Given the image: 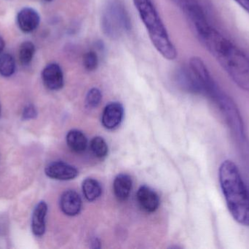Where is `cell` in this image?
Here are the masks:
<instances>
[{
  "mask_svg": "<svg viewBox=\"0 0 249 249\" xmlns=\"http://www.w3.org/2000/svg\"><path fill=\"white\" fill-rule=\"evenodd\" d=\"M136 197L140 207L148 213H153L159 208V196L153 190L146 186L139 188Z\"/></svg>",
  "mask_w": 249,
  "mask_h": 249,
  "instance_id": "obj_8",
  "label": "cell"
},
{
  "mask_svg": "<svg viewBox=\"0 0 249 249\" xmlns=\"http://www.w3.org/2000/svg\"><path fill=\"white\" fill-rule=\"evenodd\" d=\"M36 109L33 105H28L23 110V118L24 119H32V118H35L36 116Z\"/></svg>",
  "mask_w": 249,
  "mask_h": 249,
  "instance_id": "obj_21",
  "label": "cell"
},
{
  "mask_svg": "<svg viewBox=\"0 0 249 249\" xmlns=\"http://www.w3.org/2000/svg\"><path fill=\"white\" fill-rule=\"evenodd\" d=\"M235 1L249 13V0H235Z\"/></svg>",
  "mask_w": 249,
  "mask_h": 249,
  "instance_id": "obj_22",
  "label": "cell"
},
{
  "mask_svg": "<svg viewBox=\"0 0 249 249\" xmlns=\"http://www.w3.org/2000/svg\"><path fill=\"white\" fill-rule=\"evenodd\" d=\"M83 64L86 70L89 71H93L96 70L99 64V59L96 53L93 51L86 53L83 58Z\"/></svg>",
  "mask_w": 249,
  "mask_h": 249,
  "instance_id": "obj_20",
  "label": "cell"
},
{
  "mask_svg": "<svg viewBox=\"0 0 249 249\" xmlns=\"http://www.w3.org/2000/svg\"><path fill=\"white\" fill-rule=\"evenodd\" d=\"M48 206L45 202H40L35 208L32 216V231L36 236H42L45 232V217Z\"/></svg>",
  "mask_w": 249,
  "mask_h": 249,
  "instance_id": "obj_11",
  "label": "cell"
},
{
  "mask_svg": "<svg viewBox=\"0 0 249 249\" xmlns=\"http://www.w3.org/2000/svg\"><path fill=\"white\" fill-rule=\"evenodd\" d=\"M90 150L96 157L104 159L108 154V146L102 137H96L90 141Z\"/></svg>",
  "mask_w": 249,
  "mask_h": 249,
  "instance_id": "obj_16",
  "label": "cell"
},
{
  "mask_svg": "<svg viewBox=\"0 0 249 249\" xmlns=\"http://www.w3.org/2000/svg\"><path fill=\"white\" fill-rule=\"evenodd\" d=\"M102 25L105 33L112 38H118L124 31H128L130 19L124 6L117 1L110 3L102 16Z\"/></svg>",
  "mask_w": 249,
  "mask_h": 249,
  "instance_id": "obj_4",
  "label": "cell"
},
{
  "mask_svg": "<svg viewBox=\"0 0 249 249\" xmlns=\"http://www.w3.org/2000/svg\"><path fill=\"white\" fill-rule=\"evenodd\" d=\"M4 39H2L1 36H0V54L2 52L3 50H4Z\"/></svg>",
  "mask_w": 249,
  "mask_h": 249,
  "instance_id": "obj_24",
  "label": "cell"
},
{
  "mask_svg": "<svg viewBox=\"0 0 249 249\" xmlns=\"http://www.w3.org/2000/svg\"><path fill=\"white\" fill-rule=\"evenodd\" d=\"M83 192L89 201L93 202L102 195V189L99 181L93 178H86L83 183Z\"/></svg>",
  "mask_w": 249,
  "mask_h": 249,
  "instance_id": "obj_15",
  "label": "cell"
},
{
  "mask_svg": "<svg viewBox=\"0 0 249 249\" xmlns=\"http://www.w3.org/2000/svg\"><path fill=\"white\" fill-rule=\"evenodd\" d=\"M45 174L53 179L70 181L78 175V171L65 162H54L46 167Z\"/></svg>",
  "mask_w": 249,
  "mask_h": 249,
  "instance_id": "obj_5",
  "label": "cell"
},
{
  "mask_svg": "<svg viewBox=\"0 0 249 249\" xmlns=\"http://www.w3.org/2000/svg\"><path fill=\"white\" fill-rule=\"evenodd\" d=\"M173 1L183 9L189 2L193 1V0H173Z\"/></svg>",
  "mask_w": 249,
  "mask_h": 249,
  "instance_id": "obj_23",
  "label": "cell"
},
{
  "mask_svg": "<svg viewBox=\"0 0 249 249\" xmlns=\"http://www.w3.org/2000/svg\"><path fill=\"white\" fill-rule=\"evenodd\" d=\"M219 180L231 216L238 223L249 227V191L232 161L225 160L221 164Z\"/></svg>",
  "mask_w": 249,
  "mask_h": 249,
  "instance_id": "obj_2",
  "label": "cell"
},
{
  "mask_svg": "<svg viewBox=\"0 0 249 249\" xmlns=\"http://www.w3.org/2000/svg\"><path fill=\"white\" fill-rule=\"evenodd\" d=\"M42 80L48 89L53 91L59 90L64 86V75L58 64H48L42 71Z\"/></svg>",
  "mask_w": 249,
  "mask_h": 249,
  "instance_id": "obj_7",
  "label": "cell"
},
{
  "mask_svg": "<svg viewBox=\"0 0 249 249\" xmlns=\"http://www.w3.org/2000/svg\"><path fill=\"white\" fill-rule=\"evenodd\" d=\"M16 63L14 58L8 54L0 56V74L4 77H9L14 73Z\"/></svg>",
  "mask_w": 249,
  "mask_h": 249,
  "instance_id": "obj_17",
  "label": "cell"
},
{
  "mask_svg": "<svg viewBox=\"0 0 249 249\" xmlns=\"http://www.w3.org/2000/svg\"><path fill=\"white\" fill-rule=\"evenodd\" d=\"M133 2L157 51L166 59L174 60L177 57V50L152 1L133 0Z\"/></svg>",
  "mask_w": 249,
  "mask_h": 249,
  "instance_id": "obj_3",
  "label": "cell"
},
{
  "mask_svg": "<svg viewBox=\"0 0 249 249\" xmlns=\"http://www.w3.org/2000/svg\"><path fill=\"white\" fill-rule=\"evenodd\" d=\"M124 109L119 102H112L107 105L102 114V122L107 130H114L119 127L124 118Z\"/></svg>",
  "mask_w": 249,
  "mask_h": 249,
  "instance_id": "obj_6",
  "label": "cell"
},
{
  "mask_svg": "<svg viewBox=\"0 0 249 249\" xmlns=\"http://www.w3.org/2000/svg\"><path fill=\"white\" fill-rule=\"evenodd\" d=\"M67 143L70 149L75 153H83L88 146L86 135L80 130H73L67 135Z\"/></svg>",
  "mask_w": 249,
  "mask_h": 249,
  "instance_id": "obj_14",
  "label": "cell"
},
{
  "mask_svg": "<svg viewBox=\"0 0 249 249\" xmlns=\"http://www.w3.org/2000/svg\"><path fill=\"white\" fill-rule=\"evenodd\" d=\"M177 80L183 89L189 92L193 93L202 92L201 87L190 68H184L178 70L177 73Z\"/></svg>",
  "mask_w": 249,
  "mask_h": 249,
  "instance_id": "obj_12",
  "label": "cell"
},
{
  "mask_svg": "<svg viewBox=\"0 0 249 249\" xmlns=\"http://www.w3.org/2000/svg\"><path fill=\"white\" fill-rule=\"evenodd\" d=\"M39 14L36 10L29 7H26L20 10L18 14L17 21L19 28L25 33L33 32L39 26Z\"/></svg>",
  "mask_w": 249,
  "mask_h": 249,
  "instance_id": "obj_10",
  "label": "cell"
},
{
  "mask_svg": "<svg viewBox=\"0 0 249 249\" xmlns=\"http://www.w3.org/2000/svg\"><path fill=\"white\" fill-rule=\"evenodd\" d=\"M45 1H53V0H45Z\"/></svg>",
  "mask_w": 249,
  "mask_h": 249,
  "instance_id": "obj_25",
  "label": "cell"
},
{
  "mask_svg": "<svg viewBox=\"0 0 249 249\" xmlns=\"http://www.w3.org/2000/svg\"><path fill=\"white\" fill-rule=\"evenodd\" d=\"M102 99L101 91L97 88H93L89 91L86 96V104L88 108H95L100 104Z\"/></svg>",
  "mask_w": 249,
  "mask_h": 249,
  "instance_id": "obj_19",
  "label": "cell"
},
{
  "mask_svg": "<svg viewBox=\"0 0 249 249\" xmlns=\"http://www.w3.org/2000/svg\"><path fill=\"white\" fill-rule=\"evenodd\" d=\"M132 189V179L128 175L120 174L115 178L113 184L114 193L115 197L124 201L128 198Z\"/></svg>",
  "mask_w": 249,
  "mask_h": 249,
  "instance_id": "obj_13",
  "label": "cell"
},
{
  "mask_svg": "<svg viewBox=\"0 0 249 249\" xmlns=\"http://www.w3.org/2000/svg\"><path fill=\"white\" fill-rule=\"evenodd\" d=\"M196 33L235 84L243 90L249 91L248 57L210 24Z\"/></svg>",
  "mask_w": 249,
  "mask_h": 249,
  "instance_id": "obj_1",
  "label": "cell"
},
{
  "mask_svg": "<svg viewBox=\"0 0 249 249\" xmlns=\"http://www.w3.org/2000/svg\"><path fill=\"white\" fill-rule=\"evenodd\" d=\"M35 47L31 42H25L22 44L19 51V58L23 65L30 64L35 55Z\"/></svg>",
  "mask_w": 249,
  "mask_h": 249,
  "instance_id": "obj_18",
  "label": "cell"
},
{
  "mask_svg": "<svg viewBox=\"0 0 249 249\" xmlns=\"http://www.w3.org/2000/svg\"><path fill=\"white\" fill-rule=\"evenodd\" d=\"M60 207L63 213L67 216H76L79 214L81 211V198L75 191L67 190L61 195Z\"/></svg>",
  "mask_w": 249,
  "mask_h": 249,
  "instance_id": "obj_9",
  "label": "cell"
}]
</instances>
